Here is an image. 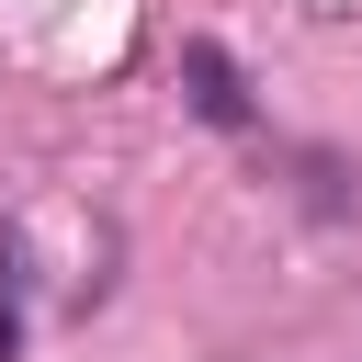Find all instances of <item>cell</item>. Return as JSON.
<instances>
[{
  "label": "cell",
  "mask_w": 362,
  "mask_h": 362,
  "mask_svg": "<svg viewBox=\"0 0 362 362\" xmlns=\"http://www.w3.org/2000/svg\"><path fill=\"white\" fill-rule=\"evenodd\" d=\"M181 79H192V113L204 124H249V79L226 68V45H181Z\"/></svg>",
  "instance_id": "obj_1"
}]
</instances>
